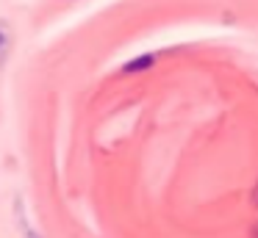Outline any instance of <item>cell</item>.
<instances>
[{
    "label": "cell",
    "mask_w": 258,
    "mask_h": 238,
    "mask_svg": "<svg viewBox=\"0 0 258 238\" xmlns=\"http://www.w3.org/2000/svg\"><path fill=\"white\" fill-rule=\"evenodd\" d=\"M153 55H142V58H136V61H128V64H125V72H136V69H147V66L153 64Z\"/></svg>",
    "instance_id": "cell-1"
},
{
    "label": "cell",
    "mask_w": 258,
    "mask_h": 238,
    "mask_svg": "<svg viewBox=\"0 0 258 238\" xmlns=\"http://www.w3.org/2000/svg\"><path fill=\"white\" fill-rule=\"evenodd\" d=\"M6 50H9V28H6V22H0V61H3Z\"/></svg>",
    "instance_id": "cell-2"
}]
</instances>
